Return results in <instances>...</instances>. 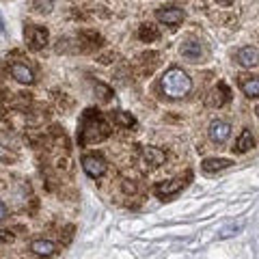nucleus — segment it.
Returning a JSON list of instances; mask_svg holds the SVG:
<instances>
[{"instance_id": "nucleus-18", "label": "nucleus", "mask_w": 259, "mask_h": 259, "mask_svg": "<svg viewBox=\"0 0 259 259\" xmlns=\"http://www.w3.org/2000/svg\"><path fill=\"white\" fill-rule=\"evenodd\" d=\"M139 37L143 39V41H156L158 30H156V26H151V24H143L141 30H139Z\"/></svg>"}, {"instance_id": "nucleus-25", "label": "nucleus", "mask_w": 259, "mask_h": 259, "mask_svg": "<svg viewBox=\"0 0 259 259\" xmlns=\"http://www.w3.org/2000/svg\"><path fill=\"white\" fill-rule=\"evenodd\" d=\"M0 32H5V22H3V18H0Z\"/></svg>"}, {"instance_id": "nucleus-16", "label": "nucleus", "mask_w": 259, "mask_h": 259, "mask_svg": "<svg viewBox=\"0 0 259 259\" xmlns=\"http://www.w3.org/2000/svg\"><path fill=\"white\" fill-rule=\"evenodd\" d=\"M240 87H242V93L246 97H250V100H253V97H259V76L244 80V82H240Z\"/></svg>"}, {"instance_id": "nucleus-11", "label": "nucleus", "mask_w": 259, "mask_h": 259, "mask_svg": "<svg viewBox=\"0 0 259 259\" xmlns=\"http://www.w3.org/2000/svg\"><path fill=\"white\" fill-rule=\"evenodd\" d=\"M180 52H182L184 59H188V61H199L201 56H203V48H201V44L197 41V39H188V41L182 44Z\"/></svg>"}, {"instance_id": "nucleus-2", "label": "nucleus", "mask_w": 259, "mask_h": 259, "mask_svg": "<svg viewBox=\"0 0 259 259\" xmlns=\"http://www.w3.org/2000/svg\"><path fill=\"white\" fill-rule=\"evenodd\" d=\"M162 93L171 100H182L192 91V80L182 67H171L160 80Z\"/></svg>"}, {"instance_id": "nucleus-6", "label": "nucleus", "mask_w": 259, "mask_h": 259, "mask_svg": "<svg viewBox=\"0 0 259 259\" xmlns=\"http://www.w3.org/2000/svg\"><path fill=\"white\" fill-rule=\"evenodd\" d=\"M229 100H231V89L227 87L225 82H218V84L212 89V91H209V95H207L205 102L209 104V106H214V108H221L223 104H227Z\"/></svg>"}, {"instance_id": "nucleus-19", "label": "nucleus", "mask_w": 259, "mask_h": 259, "mask_svg": "<svg viewBox=\"0 0 259 259\" xmlns=\"http://www.w3.org/2000/svg\"><path fill=\"white\" fill-rule=\"evenodd\" d=\"M32 9L41 15H48L54 9V0H32Z\"/></svg>"}, {"instance_id": "nucleus-21", "label": "nucleus", "mask_w": 259, "mask_h": 259, "mask_svg": "<svg viewBox=\"0 0 259 259\" xmlns=\"http://www.w3.org/2000/svg\"><path fill=\"white\" fill-rule=\"evenodd\" d=\"M115 117H117V121H119V123L123 125V127H134V125H136V119L130 115V112H125V110H117Z\"/></svg>"}, {"instance_id": "nucleus-9", "label": "nucleus", "mask_w": 259, "mask_h": 259, "mask_svg": "<svg viewBox=\"0 0 259 259\" xmlns=\"http://www.w3.org/2000/svg\"><path fill=\"white\" fill-rule=\"evenodd\" d=\"M238 63L246 69H253L255 65H259V50L255 46H244L238 52Z\"/></svg>"}, {"instance_id": "nucleus-3", "label": "nucleus", "mask_w": 259, "mask_h": 259, "mask_svg": "<svg viewBox=\"0 0 259 259\" xmlns=\"http://www.w3.org/2000/svg\"><path fill=\"white\" fill-rule=\"evenodd\" d=\"M80 162H82L84 173L89 177H93V180H97V177H102L106 173V160H104L100 153H84Z\"/></svg>"}, {"instance_id": "nucleus-26", "label": "nucleus", "mask_w": 259, "mask_h": 259, "mask_svg": "<svg viewBox=\"0 0 259 259\" xmlns=\"http://www.w3.org/2000/svg\"><path fill=\"white\" fill-rule=\"evenodd\" d=\"M255 112H257V119H259V106H257V108H255Z\"/></svg>"}, {"instance_id": "nucleus-15", "label": "nucleus", "mask_w": 259, "mask_h": 259, "mask_svg": "<svg viewBox=\"0 0 259 259\" xmlns=\"http://www.w3.org/2000/svg\"><path fill=\"white\" fill-rule=\"evenodd\" d=\"M255 147V139H253V132L250 130H242V134H240V139L236 143V151L238 153H246Z\"/></svg>"}, {"instance_id": "nucleus-22", "label": "nucleus", "mask_w": 259, "mask_h": 259, "mask_svg": "<svg viewBox=\"0 0 259 259\" xmlns=\"http://www.w3.org/2000/svg\"><path fill=\"white\" fill-rule=\"evenodd\" d=\"M3 242H13V233L11 231H0V244Z\"/></svg>"}, {"instance_id": "nucleus-1", "label": "nucleus", "mask_w": 259, "mask_h": 259, "mask_svg": "<svg viewBox=\"0 0 259 259\" xmlns=\"http://www.w3.org/2000/svg\"><path fill=\"white\" fill-rule=\"evenodd\" d=\"M110 136V127L106 123V119L102 117V112L97 108H87L82 117V125H80V136L78 141L82 145L100 143Z\"/></svg>"}, {"instance_id": "nucleus-13", "label": "nucleus", "mask_w": 259, "mask_h": 259, "mask_svg": "<svg viewBox=\"0 0 259 259\" xmlns=\"http://www.w3.org/2000/svg\"><path fill=\"white\" fill-rule=\"evenodd\" d=\"M143 160H145V164H149V166H162L166 162V153L160 147H145Z\"/></svg>"}, {"instance_id": "nucleus-12", "label": "nucleus", "mask_w": 259, "mask_h": 259, "mask_svg": "<svg viewBox=\"0 0 259 259\" xmlns=\"http://www.w3.org/2000/svg\"><path fill=\"white\" fill-rule=\"evenodd\" d=\"M231 164L233 162L227 160V158H205L201 168H203V173L212 175V173H218V171H225V168H229Z\"/></svg>"}, {"instance_id": "nucleus-14", "label": "nucleus", "mask_w": 259, "mask_h": 259, "mask_svg": "<svg viewBox=\"0 0 259 259\" xmlns=\"http://www.w3.org/2000/svg\"><path fill=\"white\" fill-rule=\"evenodd\" d=\"M30 250L35 255H39V257H52L56 253V246H54V242H50V240H35L30 244Z\"/></svg>"}, {"instance_id": "nucleus-4", "label": "nucleus", "mask_w": 259, "mask_h": 259, "mask_svg": "<svg viewBox=\"0 0 259 259\" xmlns=\"http://www.w3.org/2000/svg\"><path fill=\"white\" fill-rule=\"evenodd\" d=\"M24 39H26L30 50H44L48 46V30L44 26H26Z\"/></svg>"}, {"instance_id": "nucleus-17", "label": "nucleus", "mask_w": 259, "mask_h": 259, "mask_svg": "<svg viewBox=\"0 0 259 259\" xmlns=\"http://www.w3.org/2000/svg\"><path fill=\"white\" fill-rule=\"evenodd\" d=\"M242 229H244V221L227 223V225L223 227V231H221V238H231V236H236V233H240Z\"/></svg>"}, {"instance_id": "nucleus-5", "label": "nucleus", "mask_w": 259, "mask_h": 259, "mask_svg": "<svg viewBox=\"0 0 259 259\" xmlns=\"http://www.w3.org/2000/svg\"><path fill=\"white\" fill-rule=\"evenodd\" d=\"M184 18H186V13H184V9H180V7H164V9L156 11V20L166 24V26H171V28H175L177 24H182Z\"/></svg>"}, {"instance_id": "nucleus-10", "label": "nucleus", "mask_w": 259, "mask_h": 259, "mask_svg": "<svg viewBox=\"0 0 259 259\" xmlns=\"http://www.w3.org/2000/svg\"><path fill=\"white\" fill-rule=\"evenodd\" d=\"M184 180H166V182H160L156 186V194L160 199H168V197H173V194H177L182 188H184Z\"/></svg>"}, {"instance_id": "nucleus-24", "label": "nucleus", "mask_w": 259, "mask_h": 259, "mask_svg": "<svg viewBox=\"0 0 259 259\" xmlns=\"http://www.w3.org/2000/svg\"><path fill=\"white\" fill-rule=\"evenodd\" d=\"M216 3L221 5V7H231L233 3H236V0H216Z\"/></svg>"}, {"instance_id": "nucleus-7", "label": "nucleus", "mask_w": 259, "mask_h": 259, "mask_svg": "<svg viewBox=\"0 0 259 259\" xmlns=\"http://www.w3.org/2000/svg\"><path fill=\"white\" fill-rule=\"evenodd\" d=\"M209 139H212L214 143H227V139H229V134H231V123H227V121H221V119H216L209 123Z\"/></svg>"}, {"instance_id": "nucleus-8", "label": "nucleus", "mask_w": 259, "mask_h": 259, "mask_svg": "<svg viewBox=\"0 0 259 259\" xmlns=\"http://www.w3.org/2000/svg\"><path fill=\"white\" fill-rule=\"evenodd\" d=\"M11 78H15L20 84H32L35 82V71L26 63H11Z\"/></svg>"}, {"instance_id": "nucleus-23", "label": "nucleus", "mask_w": 259, "mask_h": 259, "mask_svg": "<svg viewBox=\"0 0 259 259\" xmlns=\"http://www.w3.org/2000/svg\"><path fill=\"white\" fill-rule=\"evenodd\" d=\"M7 216H9V209H7V205L0 201V221H5Z\"/></svg>"}, {"instance_id": "nucleus-20", "label": "nucleus", "mask_w": 259, "mask_h": 259, "mask_svg": "<svg viewBox=\"0 0 259 259\" xmlns=\"http://www.w3.org/2000/svg\"><path fill=\"white\" fill-rule=\"evenodd\" d=\"M93 91H95V95L100 97V100H104V102H108V100H112V89L108 87V84H104V82H95V87H93Z\"/></svg>"}]
</instances>
